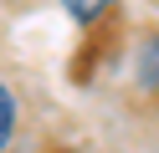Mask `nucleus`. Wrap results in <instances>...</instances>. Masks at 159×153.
<instances>
[{
    "label": "nucleus",
    "mask_w": 159,
    "mask_h": 153,
    "mask_svg": "<svg viewBox=\"0 0 159 153\" xmlns=\"http://www.w3.org/2000/svg\"><path fill=\"white\" fill-rule=\"evenodd\" d=\"M16 107H21V102H16L11 82L0 77V153L11 148V138H16Z\"/></svg>",
    "instance_id": "7ed1b4c3"
},
{
    "label": "nucleus",
    "mask_w": 159,
    "mask_h": 153,
    "mask_svg": "<svg viewBox=\"0 0 159 153\" xmlns=\"http://www.w3.org/2000/svg\"><path fill=\"white\" fill-rule=\"evenodd\" d=\"M134 66H139V87L154 92V87H159V31L139 46V61H134Z\"/></svg>",
    "instance_id": "f03ea898"
},
{
    "label": "nucleus",
    "mask_w": 159,
    "mask_h": 153,
    "mask_svg": "<svg viewBox=\"0 0 159 153\" xmlns=\"http://www.w3.org/2000/svg\"><path fill=\"white\" fill-rule=\"evenodd\" d=\"M57 5H62L82 31H93L103 15H113V10H118V0H57Z\"/></svg>",
    "instance_id": "f257e3e1"
}]
</instances>
